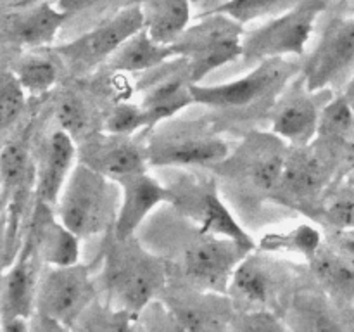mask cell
<instances>
[{"label":"cell","mask_w":354,"mask_h":332,"mask_svg":"<svg viewBox=\"0 0 354 332\" xmlns=\"http://www.w3.org/2000/svg\"><path fill=\"white\" fill-rule=\"evenodd\" d=\"M102 277L107 306L137 318L156 296L165 293L168 265L133 237L127 241L113 237Z\"/></svg>","instance_id":"1"},{"label":"cell","mask_w":354,"mask_h":332,"mask_svg":"<svg viewBox=\"0 0 354 332\" xmlns=\"http://www.w3.org/2000/svg\"><path fill=\"white\" fill-rule=\"evenodd\" d=\"M121 201L116 180L85 163H76L57 201V216L80 239L113 230Z\"/></svg>","instance_id":"2"},{"label":"cell","mask_w":354,"mask_h":332,"mask_svg":"<svg viewBox=\"0 0 354 332\" xmlns=\"http://www.w3.org/2000/svg\"><path fill=\"white\" fill-rule=\"evenodd\" d=\"M244 24L223 12L209 10L197 23L189 24L173 42L176 57L187 61L194 83L242 55Z\"/></svg>","instance_id":"3"},{"label":"cell","mask_w":354,"mask_h":332,"mask_svg":"<svg viewBox=\"0 0 354 332\" xmlns=\"http://www.w3.org/2000/svg\"><path fill=\"white\" fill-rule=\"evenodd\" d=\"M325 7V0H303L287 12L266 21L263 26L245 31L242 57L248 64H259L275 57H301Z\"/></svg>","instance_id":"4"},{"label":"cell","mask_w":354,"mask_h":332,"mask_svg":"<svg viewBox=\"0 0 354 332\" xmlns=\"http://www.w3.org/2000/svg\"><path fill=\"white\" fill-rule=\"evenodd\" d=\"M95 297L97 287L88 266L83 263L47 265L38 280L35 313L55 322L62 329H75Z\"/></svg>","instance_id":"5"},{"label":"cell","mask_w":354,"mask_h":332,"mask_svg":"<svg viewBox=\"0 0 354 332\" xmlns=\"http://www.w3.org/2000/svg\"><path fill=\"white\" fill-rule=\"evenodd\" d=\"M145 151L151 166H216L228 158L227 142L196 121L162 127Z\"/></svg>","instance_id":"6"},{"label":"cell","mask_w":354,"mask_h":332,"mask_svg":"<svg viewBox=\"0 0 354 332\" xmlns=\"http://www.w3.org/2000/svg\"><path fill=\"white\" fill-rule=\"evenodd\" d=\"M294 64L289 57H275L256 64L248 75L220 85L194 83L192 95L196 104L221 109H242L254 106L268 97L277 95L286 89L292 76Z\"/></svg>","instance_id":"7"},{"label":"cell","mask_w":354,"mask_h":332,"mask_svg":"<svg viewBox=\"0 0 354 332\" xmlns=\"http://www.w3.org/2000/svg\"><path fill=\"white\" fill-rule=\"evenodd\" d=\"M142 28L144 14L140 3L133 0L76 40L55 47V52L68 66L86 71L109 61L111 55Z\"/></svg>","instance_id":"8"},{"label":"cell","mask_w":354,"mask_h":332,"mask_svg":"<svg viewBox=\"0 0 354 332\" xmlns=\"http://www.w3.org/2000/svg\"><path fill=\"white\" fill-rule=\"evenodd\" d=\"M354 75V16L335 17L308 57L303 82L311 92L346 86Z\"/></svg>","instance_id":"9"},{"label":"cell","mask_w":354,"mask_h":332,"mask_svg":"<svg viewBox=\"0 0 354 332\" xmlns=\"http://www.w3.org/2000/svg\"><path fill=\"white\" fill-rule=\"evenodd\" d=\"M251 249L237 241L197 232L182 256V272L192 286L203 290L228 293V284L239 263Z\"/></svg>","instance_id":"10"},{"label":"cell","mask_w":354,"mask_h":332,"mask_svg":"<svg viewBox=\"0 0 354 332\" xmlns=\"http://www.w3.org/2000/svg\"><path fill=\"white\" fill-rule=\"evenodd\" d=\"M116 182L121 187V201L111 232L120 241L133 237L137 228L159 204H178V194L149 175L147 169L121 176Z\"/></svg>","instance_id":"11"},{"label":"cell","mask_w":354,"mask_h":332,"mask_svg":"<svg viewBox=\"0 0 354 332\" xmlns=\"http://www.w3.org/2000/svg\"><path fill=\"white\" fill-rule=\"evenodd\" d=\"M332 180V163L315 149L313 142L308 145H292L287 152L282 182L277 194L289 197L296 203L317 199L328 189Z\"/></svg>","instance_id":"12"},{"label":"cell","mask_w":354,"mask_h":332,"mask_svg":"<svg viewBox=\"0 0 354 332\" xmlns=\"http://www.w3.org/2000/svg\"><path fill=\"white\" fill-rule=\"evenodd\" d=\"M68 19L55 0H45L37 6L3 14L2 33L6 44L21 50H40L54 44L59 30Z\"/></svg>","instance_id":"13"},{"label":"cell","mask_w":354,"mask_h":332,"mask_svg":"<svg viewBox=\"0 0 354 332\" xmlns=\"http://www.w3.org/2000/svg\"><path fill=\"white\" fill-rule=\"evenodd\" d=\"M80 147V161L92 166L97 172L109 178L118 180L121 176L147 169V151L131 138V135H92L83 138Z\"/></svg>","instance_id":"14"},{"label":"cell","mask_w":354,"mask_h":332,"mask_svg":"<svg viewBox=\"0 0 354 332\" xmlns=\"http://www.w3.org/2000/svg\"><path fill=\"white\" fill-rule=\"evenodd\" d=\"M165 296V306L171 313L176 327L183 331H221L234 322V301L214 290L197 293H173Z\"/></svg>","instance_id":"15"},{"label":"cell","mask_w":354,"mask_h":332,"mask_svg":"<svg viewBox=\"0 0 354 332\" xmlns=\"http://www.w3.org/2000/svg\"><path fill=\"white\" fill-rule=\"evenodd\" d=\"M38 259L40 258L33 244L26 241V246L17 252L16 259L9 266H3L0 322L33 317L41 273L38 272Z\"/></svg>","instance_id":"16"},{"label":"cell","mask_w":354,"mask_h":332,"mask_svg":"<svg viewBox=\"0 0 354 332\" xmlns=\"http://www.w3.org/2000/svg\"><path fill=\"white\" fill-rule=\"evenodd\" d=\"M239 152H241V161L237 169L242 175V180H245L258 192H277L282 182L287 152H289L282 138L279 135L275 137L256 135L248 138L244 147Z\"/></svg>","instance_id":"17"},{"label":"cell","mask_w":354,"mask_h":332,"mask_svg":"<svg viewBox=\"0 0 354 332\" xmlns=\"http://www.w3.org/2000/svg\"><path fill=\"white\" fill-rule=\"evenodd\" d=\"M76 142L64 130L52 131L50 137L44 142L37 163V178H35V194L41 203L57 204L66 182L71 176L76 166Z\"/></svg>","instance_id":"18"},{"label":"cell","mask_w":354,"mask_h":332,"mask_svg":"<svg viewBox=\"0 0 354 332\" xmlns=\"http://www.w3.org/2000/svg\"><path fill=\"white\" fill-rule=\"evenodd\" d=\"M313 93L308 86H292L275 104L272 113L273 135H279L290 145H308L318 137L320 113Z\"/></svg>","instance_id":"19"},{"label":"cell","mask_w":354,"mask_h":332,"mask_svg":"<svg viewBox=\"0 0 354 332\" xmlns=\"http://www.w3.org/2000/svg\"><path fill=\"white\" fill-rule=\"evenodd\" d=\"M192 85L194 80L190 76L189 66L182 57L176 71H169L168 75H162L147 83L140 102L142 109L147 114V130L159 127L162 121L171 120L178 111L185 109L190 104H196Z\"/></svg>","instance_id":"20"},{"label":"cell","mask_w":354,"mask_h":332,"mask_svg":"<svg viewBox=\"0 0 354 332\" xmlns=\"http://www.w3.org/2000/svg\"><path fill=\"white\" fill-rule=\"evenodd\" d=\"M28 241L45 265L66 266L80 263V237L61 220H55L50 206L41 201H38Z\"/></svg>","instance_id":"21"},{"label":"cell","mask_w":354,"mask_h":332,"mask_svg":"<svg viewBox=\"0 0 354 332\" xmlns=\"http://www.w3.org/2000/svg\"><path fill=\"white\" fill-rule=\"evenodd\" d=\"M277 293V280L273 270L265 259L249 252L232 275L228 294L235 304H244V311L266 310V304Z\"/></svg>","instance_id":"22"},{"label":"cell","mask_w":354,"mask_h":332,"mask_svg":"<svg viewBox=\"0 0 354 332\" xmlns=\"http://www.w3.org/2000/svg\"><path fill=\"white\" fill-rule=\"evenodd\" d=\"M194 208H197V214H194L197 223V232L203 235H216V237L232 239L239 244L245 246L252 251L254 241L251 235L241 227L232 211L225 206L223 201L218 196L216 189L211 183H204L196 190Z\"/></svg>","instance_id":"23"},{"label":"cell","mask_w":354,"mask_h":332,"mask_svg":"<svg viewBox=\"0 0 354 332\" xmlns=\"http://www.w3.org/2000/svg\"><path fill=\"white\" fill-rule=\"evenodd\" d=\"M171 59H176L173 45L154 40L144 26L111 55L107 66L116 73H142L161 68Z\"/></svg>","instance_id":"24"},{"label":"cell","mask_w":354,"mask_h":332,"mask_svg":"<svg viewBox=\"0 0 354 332\" xmlns=\"http://www.w3.org/2000/svg\"><path fill=\"white\" fill-rule=\"evenodd\" d=\"M144 26L154 40L173 44L190 24L192 0H137Z\"/></svg>","instance_id":"25"},{"label":"cell","mask_w":354,"mask_h":332,"mask_svg":"<svg viewBox=\"0 0 354 332\" xmlns=\"http://www.w3.org/2000/svg\"><path fill=\"white\" fill-rule=\"evenodd\" d=\"M313 275L332 297L354 303V259L341 249L322 246L310 259Z\"/></svg>","instance_id":"26"},{"label":"cell","mask_w":354,"mask_h":332,"mask_svg":"<svg viewBox=\"0 0 354 332\" xmlns=\"http://www.w3.org/2000/svg\"><path fill=\"white\" fill-rule=\"evenodd\" d=\"M37 50H28L12 64V73L30 95L47 93L57 83L59 71H61L59 69L61 57L57 52H55V57H52L45 52Z\"/></svg>","instance_id":"27"},{"label":"cell","mask_w":354,"mask_h":332,"mask_svg":"<svg viewBox=\"0 0 354 332\" xmlns=\"http://www.w3.org/2000/svg\"><path fill=\"white\" fill-rule=\"evenodd\" d=\"M0 175H2V194L3 206L12 197L26 194L28 182H35L37 168H31L30 156L16 142L3 145L2 159H0Z\"/></svg>","instance_id":"28"},{"label":"cell","mask_w":354,"mask_h":332,"mask_svg":"<svg viewBox=\"0 0 354 332\" xmlns=\"http://www.w3.org/2000/svg\"><path fill=\"white\" fill-rule=\"evenodd\" d=\"M322 234L313 225L301 223L287 232H270L263 235L259 248L263 251H287L304 256L310 261L322 248Z\"/></svg>","instance_id":"29"},{"label":"cell","mask_w":354,"mask_h":332,"mask_svg":"<svg viewBox=\"0 0 354 332\" xmlns=\"http://www.w3.org/2000/svg\"><path fill=\"white\" fill-rule=\"evenodd\" d=\"M320 211L325 223L335 232L354 228V182L328 185L320 199Z\"/></svg>","instance_id":"30"},{"label":"cell","mask_w":354,"mask_h":332,"mask_svg":"<svg viewBox=\"0 0 354 332\" xmlns=\"http://www.w3.org/2000/svg\"><path fill=\"white\" fill-rule=\"evenodd\" d=\"M289 325L292 329H311V331H325V329H342L337 318L330 313L327 303L313 294H299L294 297L289 310Z\"/></svg>","instance_id":"31"},{"label":"cell","mask_w":354,"mask_h":332,"mask_svg":"<svg viewBox=\"0 0 354 332\" xmlns=\"http://www.w3.org/2000/svg\"><path fill=\"white\" fill-rule=\"evenodd\" d=\"M351 135H354V109L342 93L322 109L318 137L324 140L346 142Z\"/></svg>","instance_id":"32"},{"label":"cell","mask_w":354,"mask_h":332,"mask_svg":"<svg viewBox=\"0 0 354 332\" xmlns=\"http://www.w3.org/2000/svg\"><path fill=\"white\" fill-rule=\"evenodd\" d=\"M299 2L303 0H225L223 3L211 10L223 12L241 24H245L263 19V17L280 16L296 7Z\"/></svg>","instance_id":"33"},{"label":"cell","mask_w":354,"mask_h":332,"mask_svg":"<svg viewBox=\"0 0 354 332\" xmlns=\"http://www.w3.org/2000/svg\"><path fill=\"white\" fill-rule=\"evenodd\" d=\"M55 120H57L59 128L71 135L75 140L88 137L90 111L85 100L80 99L76 93L68 92L59 99L57 107H55Z\"/></svg>","instance_id":"34"},{"label":"cell","mask_w":354,"mask_h":332,"mask_svg":"<svg viewBox=\"0 0 354 332\" xmlns=\"http://www.w3.org/2000/svg\"><path fill=\"white\" fill-rule=\"evenodd\" d=\"M26 92L12 69H6L2 75V86H0V121H2L3 130H9L17 118L23 114L26 106Z\"/></svg>","instance_id":"35"},{"label":"cell","mask_w":354,"mask_h":332,"mask_svg":"<svg viewBox=\"0 0 354 332\" xmlns=\"http://www.w3.org/2000/svg\"><path fill=\"white\" fill-rule=\"evenodd\" d=\"M144 128H149V121L140 104H116L104 121V130L114 135H133Z\"/></svg>","instance_id":"36"},{"label":"cell","mask_w":354,"mask_h":332,"mask_svg":"<svg viewBox=\"0 0 354 332\" xmlns=\"http://www.w3.org/2000/svg\"><path fill=\"white\" fill-rule=\"evenodd\" d=\"M234 320H239V324H234V327L242 329V331H277V329H287L286 324L277 320L275 315L268 310H249L244 311L241 317L235 315Z\"/></svg>","instance_id":"37"},{"label":"cell","mask_w":354,"mask_h":332,"mask_svg":"<svg viewBox=\"0 0 354 332\" xmlns=\"http://www.w3.org/2000/svg\"><path fill=\"white\" fill-rule=\"evenodd\" d=\"M99 2L100 0H55L59 9H61L64 14H68V16L90 9V7H93Z\"/></svg>","instance_id":"38"},{"label":"cell","mask_w":354,"mask_h":332,"mask_svg":"<svg viewBox=\"0 0 354 332\" xmlns=\"http://www.w3.org/2000/svg\"><path fill=\"white\" fill-rule=\"evenodd\" d=\"M335 235H337V249L354 259V228L335 232Z\"/></svg>","instance_id":"39"},{"label":"cell","mask_w":354,"mask_h":332,"mask_svg":"<svg viewBox=\"0 0 354 332\" xmlns=\"http://www.w3.org/2000/svg\"><path fill=\"white\" fill-rule=\"evenodd\" d=\"M45 2V0H2L3 10H19V9H26V7L37 6V3Z\"/></svg>","instance_id":"40"},{"label":"cell","mask_w":354,"mask_h":332,"mask_svg":"<svg viewBox=\"0 0 354 332\" xmlns=\"http://www.w3.org/2000/svg\"><path fill=\"white\" fill-rule=\"evenodd\" d=\"M346 95V99L349 100V104H351L353 106V109H354V75L351 76V80H349L348 83H346V86H344V92H342Z\"/></svg>","instance_id":"41"},{"label":"cell","mask_w":354,"mask_h":332,"mask_svg":"<svg viewBox=\"0 0 354 332\" xmlns=\"http://www.w3.org/2000/svg\"><path fill=\"white\" fill-rule=\"evenodd\" d=\"M351 180L354 182V151H353V158H351Z\"/></svg>","instance_id":"42"},{"label":"cell","mask_w":354,"mask_h":332,"mask_svg":"<svg viewBox=\"0 0 354 332\" xmlns=\"http://www.w3.org/2000/svg\"><path fill=\"white\" fill-rule=\"evenodd\" d=\"M344 2H349V0H344Z\"/></svg>","instance_id":"43"}]
</instances>
